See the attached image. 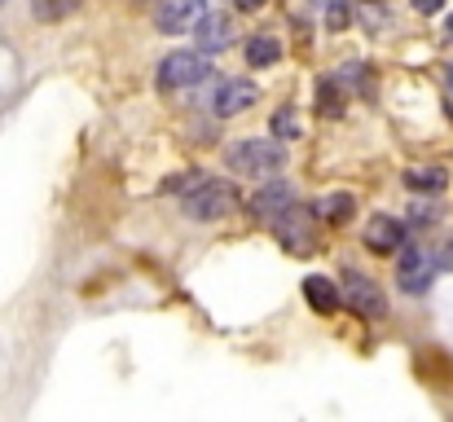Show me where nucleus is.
Listing matches in <instances>:
<instances>
[{
  "instance_id": "nucleus-1",
  "label": "nucleus",
  "mask_w": 453,
  "mask_h": 422,
  "mask_svg": "<svg viewBox=\"0 0 453 422\" xmlns=\"http://www.w3.org/2000/svg\"><path fill=\"white\" fill-rule=\"evenodd\" d=\"M180 207H185L189 220H225V216L238 207V189H234L229 180H216V176L194 172V180H189Z\"/></svg>"
},
{
  "instance_id": "nucleus-2",
  "label": "nucleus",
  "mask_w": 453,
  "mask_h": 422,
  "mask_svg": "<svg viewBox=\"0 0 453 422\" xmlns=\"http://www.w3.org/2000/svg\"><path fill=\"white\" fill-rule=\"evenodd\" d=\"M287 163V150L278 141H260V137H242L225 150V167L234 176H269Z\"/></svg>"
},
{
  "instance_id": "nucleus-3",
  "label": "nucleus",
  "mask_w": 453,
  "mask_h": 422,
  "mask_svg": "<svg viewBox=\"0 0 453 422\" xmlns=\"http://www.w3.org/2000/svg\"><path fill=\"white\" fill-rule=\"evenodd\" d=\"M211 75V62L207 53H189V49H176L158 62V88H194Z\"/></svg>"
},
{
  "instance_id": "nucleus-4",
  "label": "nucleus",
  "mask_w": 453,
  "mask_h": 422,
  "mask_svg": "<svg viewBox=\"0 0 453 422\" xmlns=\"http://www.w3.org/2000/svg\"><path fill=\"white\" fill-rule=\"evenodd\" d=\"M339 299H343L357 317H365V321H383V317H388V299H383V290L365 278V273H343Z\"/></svg>"
},
{
  "instance_id": "nucleus-5",
  "label": "nucleus",
  "mask_w": 453,
  "mask_h": 422,
  "mask_svg": "<svg viewBox=\"0 0 453 422\" xmlns=\"http://www.w3.org/2000/svg\"><path fill=\"white\" fill-rule=\"evenodd\" d=\"M273 229H278V238H282L287 251H296V256L317 251V229H312V216H308L303 207H287V211L273 220Z\"/></svg>"
},
{
  "instance_id": "nucleus-6",
  "label": "nucleus",
  "mask_w": 453,
  "mask_h": 422,
  "mask_svg": "<svg viewBox=\"0 0 453 422\" xmlns=\"http://www.w3.org/2000/svg\"><path fill=\"white\" fill-rule=\"evenodd\" d=\"M436 269H441V265H436V256H432V251H423V247L401 251V269H396L401 290H405V295H423V290H432Z\"/></svg>"
},
{
  "instance_id": "nucleus-7",
  "label": "nucleus",
  "mask_w": 453,
  "mask_h": 422,
  "mask_svg": "<svg viewBox=\"0 0 453 422\" xmlns=\"http://www.w3.org/2000/svg\"><path fill=\"white\" fill-rule=\"evenodd\" d=\"M207 0H158L154 4V27L163 35H185L198 18H203Z\"/></svg>"
},
{
  "instance_id": "nucleus-8",
  "label": "nucleus",
  "mask_w": 453,
  "mask_h": 422,
  "mask_svg": "<svg viewBox=\"0 0 453 422\" xmlns=\"http://www.w3.org/2000/svg\"><path fill=\"white\" fill-rule=\"evenodd\" d=\"M247 207H251V216H256L260 225H273L287 207H296V189H291L287 180H265V185L251 194Z\"/></svg>"
},
{
  "instance_id": "nucleus-9",
  "label": "nucleus",
  "mask_w": 453,
  "mask_h": 422,
  "mask_svg": "<svg viewBox=\"0 0 453 422\" xmlns=\"http://www.w3.org/2000/svg\"><path fill=\"white\" fill-rule=\"evenodd\" d=\"M194 31V40H198V53H225L229 44H234V18L229 13H207L203 9V18L189 27Z\"/></svg>"
},
{
  "instance_id": "nucleus-10",
  "label": "nucleus",
  "mask_w": 453,
  "mask_h": 422,
  "mask_svg": "<svg viewBox=\"0 0 453 422\" xmlns=\"http://www.w3.org/2000/svg\"><path fill=\"white\" fill-rule=\"evenodd\" d=\"M260 102V88L251 84V80H225L220 88H216V115L220 119H229V115H247L251 106Z\"/></svg>"
},
{
  "instance_id": "nucleus-11",
  "label": "nucleus",
  "mask_w": 453,
  "mask_h": 422,
  "mask_svg": "<svg viewBox=\"0 0 453 422\" xmlns=\"http://www.w3.org/2000/svg\"><path fill=\"white\" fill-rule=\"evenodd\" d=\"M365 247H370L374 256H396V251L405 247V229H401L392 216H374V220L365 225Z\"/></svg>"
},
{
  "instance_id": "nucleus-12",
  "label": "nucleus",
  "mask_w": 453,
  "mask_h": 422,
  "mask_svg": "<svg viewBox=\"0 0 453 422\" xmlns=\"http://www.w3.org/2000/svg\"><path fill=\"white\" fill-rule=\"evenodd\" d=\"M303 299L312 303V312H334L339 308V286L330 278H321V273H312V278H303Z\"/></svg>"
},
{
  "instance_id": "nucleus-13",
  "label": "nucleus",
  "mask_w": 453,
  "mask_h": 422,
  "mask_svg": "<svg viewBox=\"0 0 453 422\" xmlns=\"http://www.w3.org/2000/svg\"><path fill=\"white\" fill-rule=\"evenodd\" d=\"M357 211V198L352 194H326L321 203H312V216H321L326 225H348Z\"/></svg>"
},
{
  "instance_id": "nucleus-14",
  "label": "nucleus",
  "mask_w": 453,
  "mask_h": 422,
  "mask_svg": "<svg viewBox=\"0 0 453 422\" xmlns=\"http://www.w3.org/2000/svg\"><path fill=\"white\" fill-rule=\"evenodd\" d=\"M449 185V176L441 167H410L405 172V189H418V194H441Z\"/></svg>"
},
{
  "instance_id": "nucleus-15",
  "label": "nucleus",
  "mask_w": 453,
  "mask_h": 422,
  "mask_svg": "<svg viewBox=\"0 0 453 422\" xmlns=\"http://www.w3.org/2000/svg\"><path fill=\"white\" fill-rule=\"evenodd\" d=\"M278 58H282V44L273 35H251L247 40V62L251 66H273Z\"/></svg>"
},
{
  "instance_id": "nucleus-16",
  "label": "nucleus",
  "mask_w": 453,
  "mask_h": 422,
  "mask_svg": "<svg viewBox=\"0 0 453 422\" xmlns=\"http://www.w3.org/2000/svg\"><path fill=\"white\" fill-rule=\"evenodd\" d=\"M334 84H339V80H321V84H317V106H321V115H330V119L343 111V93H334Z\"/></svg>"
},
{
  "instance_id": "nucleus-17",
  "label": "nucleus",
  "mask_w": 453,
  "mask_h": 422,
  "mask_svg": "<svg viewBox=\"0 0 453 422\" xmlns=\"http://www.w3.org/2000/svg\"><path fill=\"white\" fill-rule=\"evenodd\" d=\"M326 4V27L330 31H343L352 22V0H321Z\"/></svg>"
},
{
  "instance_id": "nucleus-18",
  "label": "nucleus",
  "mask_w": 453,
  "mask_h": 422,
  "mask_svg": "<svg viewBox=\"0 0 453 422\" xmlns=\"http://www.w3.org/2000/svg\"><path fill=\"white\" fill-rule=\"evenodd\" d=\"M273 137L278 141H296L300 137V119H296V111H291V106H282V111L273 115Z\"/></svg>"
},
{
  "instance_id": "nucleus-19",
  "label": "nucleus",
  "mask_w": 453,
  "mask_h": 422,
  "mask_svg": "<svg viewBox=\"0 0 453 422\" xmlns=\"http://www.w3.org/2000/svg\"><path fill=\"white\" fill-rule=\"evenodd\" d=\"M66 9H71V0H31V13L40 22H58V18H66Z\"/></svg>"
},
{
  "instance_id": "nucleus-20",
  "label": "nucleus",
  "mask_w": 453,
  "mask_h": 422,
  "mask_svg": "<svg viewBox=\"0 0 453 422\" xmlns=\"http://www.w3.org/2000/svg\"><path fill=\"white\" fill-rule=\"evenodd\" d=\"M361 18H365V27L374 31V27H383V22H388V9H383V4H379V9H374V4H365V13H361Z\"/></svg>"
},
{
  "instance_id": "nucleus-21",
  "label": "nucleus",
  "mask_w": 453,
  "mask_h": 422,
  "mask_svg": "<svg viewBox=\"0 0 453 422\" xmlns=\"http://www.w3.org/2000/svg\"><path fill=\"white\" fill-rule=\"evenodd\" d=\"M410 4H414L418 13H441V9H445V0H410Z\"/></svg>"
},
{
  "instance_id": "nucleus-22",
  "label": "nucleus",
  "mask_w": 453,
  "mask_h": 422,
  "mask_svg": "<svg viewBox=\"0 0 453 422\" xmlns=\"http://www.w3.org/2000/svg\"><path fill=\"white\" fill-rule=\"evenodd\" d=\"M436 265H445V269H453V242H445V251H436Z\"/></svg>"
},
{
  "instance_id": "nucleus-23",
  "label": "nucleus",
  "mask_w": 453,
  "mask_h": 422,
  "mask_svg": "<svg viewBox=\"0 0 453 422\" xmlns=\"http://www.w3.org/2000/svg\"><path fill=\"white\" fill-rule=\"evenodd\" d=\"M234 4H238V9H247V13H251V9H260V4H265V0H234Z\"/></svg>"
},
{
  "instance_id": "nucleus-24",
  "label": "nucleus",
  "mask_w": 453,
  "mask_h": 422,
  "mask_svg": "<svg viewBox=\"0 0 453 422\" xmlns=\"http://www.w3.org/2000/svg\"><path fill=\"white\" fill-rule=\"evenodd\" d=\"M445 40H453V13L445 18Z\"/></svg>"
},
{
  "instance_id": "nucleus-25",
  "label": "nucleus",
  "mask_w": 453,
  "mask_h": 422,
  "mask_svg": "<svg viewBox=\"0 0 453 422\" xmlns=\"http://www.w3.org/2000/svg\"><path fill=\"white\" fill-rule=\"evenodd\" d=\"M445 84H449V93H453V66H445Z\"/></svg>"
},
{
  "instance_id": "nucleus-26",
  "label": "nucleus",
  "mask_w": 453,
  "mask_h": 422,
  "mask_svg": "<svg viewBox=\"0 0 453 422\" xmlns=\"http://www.w3.org/2000/svg\"><path fill=\"white\" fill-rule=\"evenodd\" d=\"M308 4H321V0H308Z\"/></svg>"
}]
</instances>
